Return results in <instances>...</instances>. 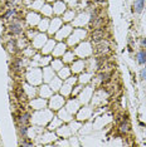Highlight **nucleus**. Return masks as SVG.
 I'll return each instance as SVG.
<instances>
[{"mask_svg": "<svg viewBox=\"0 0 146 147\" xmlns=\"http://www.w3.org/2000/svg\"><path fill=\"white\" fill-rule=\"evenodd\" d=\"M141 78L142 79H146V68H144L141 71Z\"/></svg>", "mask_w": 146, "mask_h": 147, "instance_id": "nucleus-45", "label": "nucleus"}, {"mask_svg": "<svg viewBox=\"0 0 146 147\" xmlns=\"http://www.w3.org/2000/svg\"><path fill=\"white\" fill-rule=\"evenodd\" d=\"M73 32V28L71 25H62L61 29L55 33V39L57 40H63V39H67L69 35H71V33Z\"/></svg>", "mask_w": 146, "mask_h": 147, "instance_id": "nucleus-7", "label": "nucleus"}, {"mask_svg": "<svg viewBox=\"0 0 146 147\" xmlns=\"http://www.w3.org/2000/svg\"><path fill=\"white\" fill-rule=\"evenodd\" d=\"M68 51V47L66 43H62L59 42L58 44L54 45V48H53V52H52V55L55 57V58H61V57H63V54H64L66 52Z\"/></svg>", "mask_w": 146, "mask_h": 147, "instance_id": "nucleus-9", "label": "nucleus"}, {"mask_svg": "<svg viewBox=\"0 0 146 147\" xmlns=\"http://www.w3.org/2000/svg\"><path fill=\"white\" fill-rule=\"evenodd\" d=\"M82 89H83V84H82V83H79L78 86H76V87H74V89H72V94H71V96L76 97V96H77L79 92L82 91Z\"/></svg>", "mask_w": 146, "mask_h": 147, "instance_id": "nucleus-41", "label": "nucleus"}, {"mask_svg": "<svg viewBox=\"0 0 146 147\" xmlns=\"http://www.w3.org/2000/svg\"><path fill=\"white\" fill-rule=\"evenodd\" d=\"M28 131H29V127L26 125H20V127H19V133H20V136L25 137L28 136Z\"/></svg>", "mask_w": 146, "mask_h": 147, "instance_id": "nucleus-40", "label": "nucleus"}, {"mask_svg": "<svg viewBox=\"0 0 146 147\" xmlns=\"http://www.w3.org/2000/svg\"><path fill=\"white\" fill-rule=\"evenodd\" d=\"M36 34H38V33H36V30H33V28H28V30H26V38L32 39V40Z\"/></svg>", "mask_w": 146, "mask_h": 147, "instance_id": "nucleus-42", "label": "nucleus"}, {"mask_svg": "<svg viewBox=\"0 0 146 147\" xmlns=\"http://www.w3.org/2000/svg\"><path fill=\"white\" fill-rule=\"evenodd\" d=\"M144 4H145V0H136L135 1V11L141 13L142 9H144Z\"/></svg>", "mask_w": 146, "mask_h": 147, "instance_id": "nucleus-38", "label": "nucleus"}, {"mask_svg": "<svg viewBox=\"0 0 146 147\" xmlns=\"http://www.w3.org/2000/svg\"><path fill=\"white\" fill-rule=\"evenodd\" d=\"M74 11L72 10V9H68V10H66L64 13H63V18H62V20L64 22V23H69V22H73V19H74Z\"/></svg>", "mask_w": 146, "mask_h": 147, "instance_id": "nucleus-30", "label": "nucleus"}, {"mask_svg": "<svg viewBox=\"0 0 146 147\" xmlns=\"http://www.w3.org/2000/svg\"><path fill=\"white\" fill-rule=\"evenodd\" d=\"M141 45H142V47H146V38H144V39L141 40Z\"/></svg>", "mask_w": 146, "mask_h": 147, "instance_id": "nucleus-46", "label": "nucleus"}, {"mask_svg": "<svg viewBox=\"0 0 146 147\" xmlns=\"http://www.w3.org/2000/svg\"><path fill=\"white\" fill-rule=\"evenodd\" d=\"M20 146H33V142H26V141H23V142H20Z\"/></svg>", "mask_w": 146, "mask_h": 147, "instance_id": "nucleus-44", "label": "nucleus"}, {"mask_svg": "<svg viewBox=\"0 0 146 147\" xmlns=\"http://www.w3.org/2000/svg\"><path fill=\"white\" fill-rule=\"evenodd\" d=\"M34 48H30V47H26V48L23 51V54L25 55V58H33L34 57Z\"/></svg>", "mask_w": 146, "mask_h": 147, "instance_id": "nucleus-36", "label": "nucleus"}, {"mask_svg": "<svg viewBox=\"0 0 146 147\" xmlns=\"http://www.w3.org/2000/svg\"><path fill=\"white\" fill-rule=\"evenodd\" d=\"M26 81L32 86H38L43 82V71L41 68L33 67L26 73Z\"/></svg>", "mask_w": 146, "mask_h": 147, "instance_id": "nucleus-2", "label": "nucleus"}, {"mask_svg": "<svg viewBox=\"0 0 146 147\" xmlns=\"http://www.w3.org/2000/svg\"><path fill=\"white\" fill-rule=\"evenodd\" d=\"M19 3H20V0H6V5L13 6V8H15L16 5H19Z\"/></svg>", "mask_w": 146, "mask_h": 147, "instance_id": "nucleus-43", "label": "nucleus"}, {"mask_svg": "<svg viewBox=\"0 0 146 147\" xmlns=\"http://www.w3.org/2000/svg\"><path fill=\"white\" fill-rule=\"evenodd\" d=\"M71 67H63L62 69H59L58 71V76H59V78L63 79V81H66V79L68 78V77H71Z\"/></svg>", "mask_w": 146, "mask_h": 147, "instance_id": "nucleus-28", "label": "nucleus"}, {"mask_svg": "<svg viewBox=\"0 0 146 147\" xmlns=\"http://www.w3.org/2000/svg\"><path fill=\"white\" fill-rule=\"evenodd\" d=\"M24 58H16L14 63H13V65H11V69L14 72H18V71H20L22 68H24Z\"/></svg>", "mask_w": 146, "mask_h": 147, "instance_id": "nucleus-29", "label": "nucleus"}, {"mask_svg": "<svg viewBox=\"0 0 146 147\" xmlns=\"http://www.w3.org/2000/svg\"><path fill=\"white\" fill-rule=\"evenodd\" d=\"M42 14L45 16V18H49V16L53 15V8H51L49 5H43V8L41 9Z\"/></svg>", "mask_w": 146, "mask_h": 147, "instance_id": "nucleus-33", "label": "nucleus"}, {"mask_svg": "<svg viewBox=\"0 0 146 147\" xmlns=\"http://www.w3.org/2000/svg\"><path fill=\"white\" fill-rule=\"evenodd\" d=\"M54 45H55V42L53 40V39H48L47 43H45V44L43 45V48H42V53H43V54H45V55L52 54V52H53V48H54Z\"/></svg>", "mask_w": 146, "mask_h": 147, "instance_id": "nucleus-20", "label": "nucleus"}, {"mask_svg": "<svg viewBox=\"0 0 146 147\" xmlns=\"http://www.w3.org/2000/svg\"><path fill=\"white\" fill-rule=\"evenodd\" d=\"M63 25V20H62V18H53L51 23H49V28H48V32H49V34L53 35V34H55L59 29H61V26Z\"/></svg>", "mask_w": 146, "mask_h": 147, "instance_id": "nucleus-10", "label": "nucleus"}, {"mask_svg": "<svg viewBox=\"0 0 146 147\" xmlns=\"http://www.w3.org/2000/svg\"><path fill=\"white\" fill-rule=\"evenodd\" d=\"M8 29H9V32H10V34L19 35L24 32V23H23L20 19L16 18V16H14V19H13V22L9 24Z\"/></svg>", "mask_w": 146, "mask_h": 147, "instance_id": "nucleus-6", "label": "nucleus"}, {"mask_svg": "<svg viewBox=\"0 0 146 147\" xmlns=\"http://www.w3.org/2000/svg\"><path fill=\"white\" fill-rule=\"evenodd\" d=\"M108 49H110V47H108V43L107 42H105V40H102V42H99V43H96V47H95V49H93V53L95 54H106V53L108 52Z\"/></svg>", "mask_w": 146, "mask_h": 147, "instance_id": "nucleus-16", "label": "nucleus"}, {"mask_svg": "<svg viewBox=\"0 0 146 147\" xmlns=\"http://www.w3.org/2000/svg\"><path fill=\"white\" fill-rule=\"evenodd\" d=\"M49 23H51V20H49L48 18L41 19V22H39V24H38V30H39V32H45V30H48Z\"/></svg>", "mask_w": 146, "mask_h": 147, "instance_id": "nucleus-31", "label": "nucleus"}, {"mask_svg": "<svg viewBox=\"0 0 146 147\" xmlns=\"http://www.w3.org/2000/svg\"><path fill=\"white\" fill-rule=\"evenodd\" d=\"M62 84H63V79H61L59 77H54V78H53L52 81L49 82V86H51V88L54 92H58L59 89H61Z\"/></svg>", "mask_w": 146, "mask_h": 147, "instance_id": "nucleus-22", "label": "nucleus"}, {"mask_svg": "<svg viewBox=\"0 0 146 147\" xmlns=\"http://www.w3.org/2000/svg\"><path fill=\"white\" fill-rule=\"evenodd\" d=\"M120 131H121L122 133H126V132L130 131V123H128L127 119H125V122H124V123H121V126H120Z\"/></svg>", "mask_w": 146, "mask_h": 147, "instance_id": "nucleus-39", "label": "nucleus"}, {"mask_svg": "<svg viewBox=\"0 0 146 147\" xmlns=\"http://www.w3.org/2000/svg\"><path fill=\"white\" fill-rule=\"evenodd\" d=\"M64 108L67 109V111L73 116L74 113H77V112H78V108H79V101H77V99H69L68 102H66Z\"/></svg>", "mask_w": 146, "mask_h": 147, "instance_id": "nucleus-13", "label": "nucleus"}, {"mask_svg": "<svg viewBox=\"0 0 146 147\" xmlns=\"http://www.w3.org/2000/svg\"><path fill=\"white\" fill-rule=\"evenodd\" d=\"M54 71H53L52 67H43V79H44L47 83H49L54 78Z\"/></svg>", "mask_w": 146, "mask_h": 147, "instance_id": "nucleus-19", "label": "nucleus"}, {"mask_svg": "<svg viewBox=\"0 0 146 147\" xmlns=\"http://www.w3.org/2000/svg\"><path fill=\"white\" fill-rule=\"evenodd\" d=\"M89 116H91V109H89L88 107H83V108L78 112L77 118L79 119V121H84V119L89 118Z\"/></svg>", "mask_w": 146, "mask_h": 147, "instance_id": "nucleus-27", "label": "nucleus"}, {"mask_svg": "<svg viewBox=\"0 0 146 147\" xmlns=\"http://www.w3.org/2000/svg\"><path fill=\"white\" fill-rule=\"evenodd\" d=\"M105 35L106 33L102 28H96L93 29V32L91 33V42L93 43H99L102 40H105Z\"/></svg>", "mask_w": 146, "mask_h": 147, "instance_id": "nucleus-11", "label": "nucleus"}, {"mask_svg": "<svg viewBox=\"0 0 146 147\" xmlns=\"http://www.w3.org/2000/svg\"><path fill=\"white\" fill-rule=\"evenodd\" d=\"M51 67L53 68L54 72H58L59 69H62L64 67V62H63L62 58H54L51 61Z\"/></svg>", "mask_w": 146, "mask_h": 147, "instance_id": "nucleus-23", "label": "nucleus"}, {"mask_svg": "<svg viewBox=\"0 0 146 147\" xmlns=\"http://www.w3.org/2000/svg\"><path fill=\"white\" fill-rule=\"evenodd\" d=\"M58 115H59V118H61L63 122H69V121H71V119L73 118V116H72L71 113H69L66 108H63V109L61 108V109H59V111H58Z\"/></svg>", "mask_w": 146, "mask_h": 147, "instance_id": "nucleus-25", "label": "nucleus"}, {"mask_svg": "<svg viewBox=\"0 0 146 147\" xmlns=\"http://www.w3.org/2000/svg\"><path fill=\"white\" fill-rule=\"evenodd\" d=\"M39 22H41V16L36 14V13H29L25 18V23L28 24V26H30V28L38 25Z\"/></svg>", "mask_w": 146, "mask_h": 147, "instance_id": "nucleus-15", "label": "nucleus"}, {"mask_svg": "<svg viewBox=\"0 0 146 147\" xmlns=\"http://www.w3.org/2000/svg\"><path fill=\"white\" fill-rule=\"evenodd\" d=\"M66 102H67L66 101V97L62 96L61 93H59V94H53L48 101V107H49V109L55 112V111H59L61 108H63Z\"/></svg>", "mask_w": 146, "mask_h": 147, "instance_id": "nucleus-4", "label": "nucleus"}, {"mask_svg": "<svg viewBox=\"0 0 146 147\" xmlns=\"http://www.w3.org/2000/svg\"><path fill=\"white\" fill-rule=\"evenodd\" d=\"M47 1H48V3H52V1H54V3H55L57 0H47Z\"/></svg>", "mask_w": 146, "mask_h": 147, "instance_id": "nucleus-47", "label": "nucleus"}, {"mask_svg": "<svg viewBox=\"0 0 146 147\" xmlns=\"http://www.w3.org/2000/svg\"><path fill=\"white\" fill-rule=\"evenodd\" d=\"M86 35H87V32L82 28H76L73 29V32L71 33V35L67 38L68 44L69 45H77L79 44L82 40H84Z\"/></svg>", "mask_w": 146, "mask_h": 147, "instance_id": "nucleus-3", "label": "nucleus"}, {"mask_svg": "<svg viewBox=\"0 0 146 147\" xmlns=\"http://www.w3.org/2000/svg\"><path fill=\"white\" fill-rule=\"evenodd\" d=\"M76 57H77V55H76V53L73 51H69V49H68V51L63 54L62 59H63V62H64V64H66V63H67V64H72V63L76 61Z\"/></svg>", "mask_w": 146, "mask_h": 147, "instance_id": "nucleus-21", "label": "nucleus"}, {"mask_svg": "<svg viewBox=\"0 0 146 147\" xmlns=\"http://www.w3.org/2000/svg\"><path fill=\"white\" fill-rule=\"evenodd\" d=\"M91 77H92L91 73L82 72V74L79 76V78H78V82L82 83V84H84V83H88V82H91Z\"/></svg>", "mask_w": 146, "mask_h": 147, "instance_id": "nucleus-32", "label": "nucleus"}, {"mask_svg": "<svg viewBox=\"0 0 146 147\" xmlns=\"http://www.w3.org/2000/svg\"><path fill=\"white\" fill-rule=\"evenodd\" d=\"M96 1H103V0H96Z\"/></svg>", "mask_w": 146, "mask_h": 147, "instance_id": "nucleus-48", "label": "nucleus"}, {"mask_svg": "<svg viewBox=\"0 0 146 147\" xmlns=\"http://www.w3.org/2000/svg\"><path fill=\"white\" fill-rule=\"evenodd\" d=\"M62 126V119L59 117H53L49 122V126H48V129L49 131H53V129H58V127Z\"/></svg>", "mask_w": 146, "mask_h": 147, "instance_id": "nucleus-24", "label": "nucleus"}, {"mask_svg": "<svg viewBox=\"0 0 146 147\" xmlns=\"http://www.w3.org/2000/svg\"><path fill=\"white\" fill-rule=\"evenodd\" d=\"M137 62H139V64L146 63V51H140L137 53Z\"/></svg>", "mask_w": 146, "mask_h": 147, "instance_id": "nucleus-37", "label": "nucleus"}, {"mask_svg": "<svg viewBox=\"0 0 146 147\" xmlns=\"http://www.w3.org/2000/svg\"><path fill=\"white\" fill-rule=\"evenodd\" d=\"M54 117L53 115L52 109H47V108H43V109H38L34 115L32 116V121L35 123V125L39 126H45L51 122V119Z\"/></svg>", "mask_w": 146, "mask_h": 147, "instance_id": "nucleus-1", "label": "nucleus"}, {"mask_svg": "<svg viewBox=\"0 0 146 147\" xmlns=\"http://www.w3.org/2000/svg\"><path fill=\"white\" fill-rule=\"evenodd\" d=\"M15 14H16V10L14 8L13 9H9L6 13H4L3 14V16H1V19H4V20H9V19H11V18H14L15 16Z\"/></svg>", "mask_w": 146, "mask_h": 147, "instance_id": "nucleus-35", "label": "nucleus"}, {"mask_svg": "<svg viewBox=\"0 0 146 147\" xmlns=\"http://www.w3.org/2000/svg\"><path fill=\"white\" fill-rule=\"evenodd\" d=\"M74 53H76V55H78L81 59H83V58H87V57H89L92 53H93V48L91 47V43L82 40L77 45V48L74 49Z\"/></svg>", "mask_w": 146, "mask_h": 147, "instance_id": "nucleus-5", "label": "nucleus"}, {"mask_svg": "<svg viewBox=\"0 0 146 147\" xmlns=\"http://www.w3.org/2000/svg\"><path fill=\"white\" fill-rule=\"evenodd\" d=\"M16 48H18V44H16V40H10L6 44V51H8L9 53H14L16 52Z\"/></svg>", "mask_w": 146, "mask_h": 147, "instance_id": "nucleus-34", "label": "nucleus"}, {"mask_svg": "<svg viewBox=\"0 0 146 147\" xmlns=\"http://www.w3.org/2000/svg\"><path fill=\"white\" fill-rule=\"evenodd\" d=\"M30 106L33 107V109L38 111V109H43V108H47L48 102L45 98H33V101L30 102Z\"/></svg>", "mask_w": 146, "mask_h": 147, "instance_id": "nucleus-14", "label": "nucleus"}, {"mask_svg": "<svg viewBox=\"0 0 146 147\" xmlns=\"http://www.w3.org/2000/svg\"><path fill=\"white\" fill-rule=\"evenodd\" d=\"M84 68H86V63H84L83 59H76L71 65V71L73 73H76V74L84 72Z\"/></svg>", "mask_w": 146, "mask_h": 147, "instance_id": "nucleus-12", "label": "nucleus"}, {"mask_svg": "<svg viewBox=\"0 0 146 147\" xmlns=\"http://www.w3.org/2000/svg\"><path fill=\"white\" fill-rule=\"evenodd\" d=\"M66 10H67V5L62 0H57L54 3V5H53V14L55 15H62Z\"/></svg>", "mask_w": 146, "mask_h": 147, "instance_id": "nucleus-17", "label": "nucleus"}, {"mask_svg": "<svg viewBox=\"0 0 146 147\" xmlns=\"http://www.w3.org/2000/svg\"><path fill=\"white\" fill-rule=\"evenodd\" d=\"M48 38L45 34H43V33H38L34 38H33V47H34V49H42L43 45L47 43Z\"/></svg>", "mask_w": 146, "mask_h": 147, "instance_id": "nucleus-8", "label": "nucleus"}, {"mask_svg": "<svg viewBox=\"0 0 146 147\" xmlns=\"http://www.w3.org/2000/svg\"><path fill=\"white\" fill-rule=\"evenodd\" d=\"M16 119H18L19 125H28L32 119V115L29 112H23L22 115L19 116V118H16Z\"/></svg>", "mask_w": 146, "mask_h": 147, "instance_id": "nucleus-26", "label": "nucleus"}, {"mask_svg": "<svg viewBox=\"0 0 146 147\" xmlns=\"http://www.w3.org/2000/svg\"><path fill=\"white\" fill-rule=\"evenodd\" d=\"M53 94H54V91H53L51 88V86H48V84H43L41 87V89H39V96H41L42 98L49 99Z\"/></svg>", "mask_w": 146, "mask_h": 147, "instance_id": "nucleus-18", "label": "nucleus"}]
</instances>
